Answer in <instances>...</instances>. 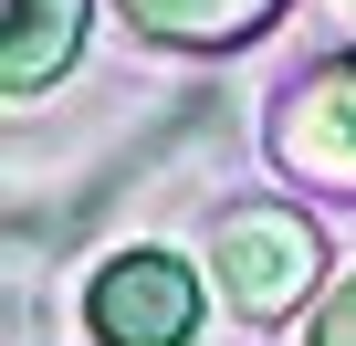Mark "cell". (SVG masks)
I'll return each mask as SVG.
<instances>
[{"label":"cell","mask_w":356,"mask_h":346,"mask_svg":"<svg viewBox=\"0 0 356 346\" xmlns=\"http://www.w3.org/2000/svg\"><path fill=\"white\" fill-rule=\"evenodd\" d=\"M115 11L147 42H168V53H231V42H252L283 11V0H115Z\"/></svg>","instance_id":"5b68a950"},{"label":"cell","mask_w":356,"mask_h":346,"mask_svg":"<svg viewBox=\"0 0 356 346\" xmlns=\"http://www.w3.org/2000/svg\"><path fill=\"white\" fill-rule=\"evenodd\" d=\"M84 336L95 346H189L200 336V273L178 252H115L84 283Z\"/></svg>","instance_id":"3957f363"},{"label":"cell","mask_w":356,"mask_h":346,"mask_svg":"<svg viewBox=\"0 0 356 346\" xmlns=\"http://www.w3.org/2000/svg\"><path fill=\"white\" fill-rule=\"evenodd\" d=\"M0 84L11 95H42L74 53H84V0H0Z\"/></svg>","instance_id":"277c9868"},{"label":"cell","mask_w":356,"mask_h":346,"mask_svg":"<svg viewBox=\"0 0 356 346\" xmlns=\"http://www.w3.org/2000/svg\"><path fill=\"white\" fill-rule=\"evenodd\" d=\"M262 147H273L283 179L356 200V53H335V63L293 74V84H283V105H273V126H262Z\"/></svg>","instance_id":"7a4b0ae2"},{"label":"cell","mask_w":356,"mask_h":346,"mask_svg":"<svg viewBox=\"0 0 356 346\" xmlns=\"http://www.w3.org/2000/svg\"><path fill=\"white\" fill-rule=\"evenodd\" d=\"M210 283L231 294V315L283 325V315L325 283V231H314L304 210H283V200H241V210H220V231H210Z\"/></svg>","instance_id":"6da1fadb"},{"label":"cell","mask_w":356,"mask_h":346,"mask_svg":"<svg viewBox=\"0 0 356 346\" xmlns=\"http://www.w3.org/2000/svg\"><path fill=\"white\" fill-rule=\"evenodd\" d=\"M304 346H356V273L314 304V336H304Z\"/></svg>","instance_id":"8992f818"}]
</instances>
